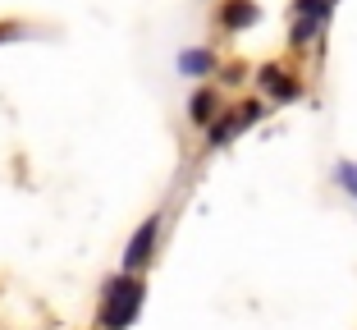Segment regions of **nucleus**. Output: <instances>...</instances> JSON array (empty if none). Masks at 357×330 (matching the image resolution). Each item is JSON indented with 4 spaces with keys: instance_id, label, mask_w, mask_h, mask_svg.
Listing matches in <instances>:
<instances>
[{
    "instance_id": "1",
    "label": "nucleus",
    "mask_w": 357,
    "mask_h": 330,
    "mask_svg": "<svg viewBox=\"0 0 357 330\" xmlns=\"http://www.w3.org/2000/svg\"><path fill=\"white\" fill-rule=\"evenodd\" d=\"M137 308H142V285H137L133 276H115L110 285H105V303H101V326L105 330H128L137 317Z\"/></svg>"
},
{
    "instance_id": "7",
    "label": "nucleus",
    "mask_w": 357,
    "mask_h": 330,
    "mask_svg": "<svg viewBox=\"0 0 357 330\" xmlns=\"http://www.w3.org/2000/svg\"><path fill=\"white\" fill-rule=\"evenodd\" d=\"M326 14H330V0H298V19L326 23Z\"/></svg>"
},
{
    "instance_id": "3",
    "label": "nucleus",
    "mask_w": 357,
    "mask_h": 330,
    "mask_svg": "<svg viewBox=\"0 0 357 330\" xmlns=\"http://www.w3.org/2000/svg\"><path fill=\"white\" fill-rule=\"evenodd\" d=\"M261 87L275 96V101H294V96H298V83H289L284 69H275V64H271V69H261Z\"/></svg>"
},
{
    "instance_id": "9",
    "label": "nucleus",
    "mask_w": 357,
    "mask_h": 330,
    "mask_svg": "<svg viewBox=\"0 0 357 330\" xmlns=\"http://www.w3.org/2000/svg\"><path fill=\"white\" fill-rule=\"evenodd\" d=\"M234 133H238V124H234V119H220V124H211V147H225Z\"/></svg>"
},
{
    "instance_id": "5",
    "label": "nucleus",
    "mask_w": 357,
    "mask_h": 330,
    "mask_svg": "<svg viewBox=\"0 0 357 330\" xmlns=\"http://www.w3.org/2000/svg\"><path fill=\"white\" fill-rule=\"evenodd\" d=\"M225 23H229V28H248V23H257V5H248V0L229 5V10H225Z\"/></svg>"
},
{
    "instance_id": "6",
    "label": "nucleus",
    "mask_w": 357,
    "mask_h": 330,
    "mask_svg": "<svg viewBox=\"0 0 357 330\" xmlns=\"http://www.w3.org/2000/svg\"><path fill=\"white\" fill-rule=\"evenodd\" d=\"M188 115L197 119V124H206V119L215 115V96H211V92H197V96L188 101Z\"/></svg>"
},
{
    "instance_id": "4",
    "label": "nucleus",
    "mask_w": 357,
    "mask_h": 330,
    "mask_svg": "<svg viewBox=\"0 0 357 330\" xmlns=\"http://www.w3.org/2000/svg\"><path fill=\"white\" fill-rule=\"evenodd\" d=\"M178 69H183L188 78H202V74L215 69V55H211V51H183V55H178Z\"/></svg>"
},
{
    "instance_id": "10",
    "label": "nucleus",
    "mask_w": 357,
    "mask_h": 330,
    "mask_svg": "<svg viewBox=\"0 0 357 330\" xmlns=\"http://www.w3.org/2000/svg\"><path fill=\"white\" fill-rule=\"evenodd\" d=\"M316 28H321L316 19H298V28H294V42H298V46H307V42L316 37Z\"/></svg>"
},
{
    "instance_id": "2",
    "label": "nucleus",
    "mask_w": 357,
    "mask_h": 330,
    "mask_svg": "<svg viewBox=\"0 0 357 330\" xmlns=\"http://www.w3.org/2000/svg\"><path fill=\"white\" fill-rule=\"evenodd\" d=\"M156 234H160V216H151V220H142V225H137V234L128 239V248H124V271H128V276H133V271H142V267L151 262Z\"/></svg>"
},
{
    "instance_id": "8",
    "label": "nucleus",
    "mask_w": 357,
    "mask_h": 330,
    "mask_svg": "<svg viewBox=\"0 0 357 330\" xmlns=\"http://www.w3.org/2000/svg\"><path fill=\"white\" fill-rule=\"evenodd\" d=\"M335 179H339V188H344V193H353V197H357V165H353V160H339Z\"/></svg>"
}]
</instances>
